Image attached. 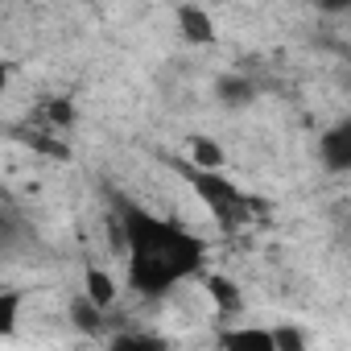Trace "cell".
Masks as SVG:
<instances>
[{"instance_id": "6da1fadb", "label": "cell", "mask_w": 351, "mask_h": 351, "mask_svg": "<svg viewBox=\"0 0 351 351\" xmlns=\"http://www.w3.org/2000/svg\"><path fill=\"white\" fill-rule=\"evenodd\" d=\"M112 219L124 244V285L141 302H165L211 269V244L182 219H165L124 191H112Z\"/></svg>"}, {"instance_id": "7a4b0ae2", "label": "cell", "mask_w": 351, "mask_h": 351, "mask_svg": "<svg viewBox=\"0 0 351 351\" xmlns=\"http://www.w3.org/2000/svg\"><path fill=\"white\" fill-rule=\"evenodd\" d=\"M165 169H173L178 178L191 186V195L211 211V219L223 228V232H244L252 223H261V215L269 211L265 199H256L248 186H240L228 169H207V165H195L186 153H161Z\"/></svg>"}, {"instance_id": "3957f363", "label": "cell", "mask_w": 351, "mask_h": 351, "mask_svg": "<svg viewBox=\"0 0 351 351\" xmlns=\"http://www.w3.org/2000/svg\"><path fill=\"white\" fill-rule=\"evenodd\" d=\"M314 157H318V169L330 173V178H347L351 173V112H343L339 120H330L318 132Z\"/></svg>"}, {"instance_id": "277c9868", "label": "cell", "mask_w": 351, "mask_h": 351, "mask_svg": "<svg viewBox=\"0 0 351 351\" xmlns=\"http://www.w3.org/2000/svg\"><path fill=\"white\" fill-rule=\"evenodd\" d=\"M75 120H79V108H75V99L71 95H42L34 108H29V128H38V132H54V136H66L71 128H75Z\"/></svg>"}, {"instance_id": "5b68a950", "label": "cell", "mask_w": 351, "mask_h": 351, "mask_svg": "<svg viewBox=\"0 0 351 351\" xmlns=\"http://www.w3.org/2000/svg\"><path fill=\"white\" fill-rule=\"evenodd\" d=\"M173 25H178V38L186 46L207 50V46L219 42V25H215V17L203 5H178V9H173Z\"/></svg>"}, {"instance_id": "8992f818", "label": "cell", "mask_w": 351, "mask_h": 351, "mask_svg": "<svg viewBox=\"0 0 351 351\" xmlns=\"http://www.w3.org/2000/svg\"><path fill=\"white\" fill-rule=\"evenodd\" d=\"M199 285H203V293L211 298L215 314H223V318H244L248 302H244V289H240V281H232L228 273H215V269H207V273L199 277Z\"/></svg>"}, {"instance_id": "52a82bcc", "label": "cell", "mask_w": 351, "mask_h": 351, "mask_svg": "<svg viewBox=\"0 0 351 351\" xmlns=\"http://www.w3.org/2000/svg\"><path fill=\"white\" fill-rule=\"evenodd\" d=\"M79 281H83V289H79V293H83V298H91L95 306H104V310H116V306H120V285H116V277H112L104 265L87 261Z\"/></svg>"}, {"instance_id": "ba28073f", "label": "cell", "mask_w": 351, "mask_h": 351, "mask_svg": "<svg viewBox=\"0 0 351 351\" xmlns=\"http://www.w3.org/2000/svg\"><path fill=\"white\" fill-rule=\"evenodd\" d=\"M112 310H104V306H95L91 298H75L71 302V326L79 330V335H87V339H99V343H108V330H104V318H108Z\"/></svg>"}, {"instance_id": "9c48e42d", "label": "cell", "mask_w": 351, "mask_h": 351, "mask_svg": "<svg viewBox=\"0 0 351 351\" xmlns=\"http://www.w3.org/2000/svg\"><path fill=\"white\" fill-rule=\"evenodd\" d=\"M215 99L232 112H244L256 99V83L244 79V75H223V79H215Z\"/></svg>"}, {"instance_id": "30bf717a", "label": "cell", "mask_w": 351, "mask_h": 351, "mask_svg": "<svg viewBox=\"0 0 351 351\" xmlns=\"http://www.w3.org/2000/svg\"><path fill=\"white\" fill-rule=\"evenodd\" d=\"M186 157H191L195 165H207V169H228V149H223L215 136H207V132L186 136Z\"/></svg>"}, {"instance_id": "8fae6325", "label": "cell", "mask_w": 351, "mask_h": 351, "mask_svg": "<svg viewBox=\"0 0 351 351\" xmlns=\"http://www.w3.org/2000/svg\"><path fill=\"white\" fill-rule=\"evenodd\" d=\"M223 347H256V351H277V335L273 326H232L219 335Z\"/></svg>"}, {"instance_id": "7c38bea8", "label": "cell", "mask_w": 351, "mask_h": 351, "mask_svg": "<svg viewBox=\"0 0 351 351\" xmlns=\"http://www.w3.org/2000/svg\"><path fill=\"white\" fill-rule=\"evenodd\" d=\"M21 306H25V289L9 285V289H0V339H9L21 322Z\"/></svg>"}, {"instance_id": "4fadbf2b", "label": "cell", "mask_w": 351, "mask_h": 351, "mask_svg": "<svg viewBox=\"0 0 351 351\" xmlns=\"http://www.w3.org/2000/svg\"><path fill=\"white\" fill-rule=\"evenodd\" d=\"M108 347H116V351H157V347H165V339L145 335V330H116V335H108Z\"/></svg>"}, {"instance_id": "5bb4252c", "label": "cell", "mask_w": 351, "mask_h": 351, "mask_svg": "<svg viewBox=\"0 0 351 351\" xmlns=\"http://www.w3.org/2000/svg\"><path fill=\"white\" fill-rule=\"evenodd\" d=\"M273 335H277V351H298V347H306V330H298V326H289V322L273 326Z\"/></svg>"}, {"instance_id": "9a60e30c", "label": "cell", "mask_w": 351, "mask_h": 351, "mask_svg": "<svg viewBox=\"0 0 351 351\" xmlns=\"http://www.w3.org/2000/svg\"><path fill=\"white\" fill-rule=\"evenodd\" d=\"M310 5H314L322 17H347V13H351V0H310Z\"/></svg>"}, {"instance_id": "2e32d148", "label": "cell", "mask_w": 351, "mask_h": 351, "mask_svg": "<svg viewBox=\"0 0 351 351\" xmlns=\"http://www.w3.org/2000/svg\"><path fill=\"white\" fill-rule=\"evenodd\" d=\"M347 58H351V50H347Z\"/></svg>"}]
</instances>
